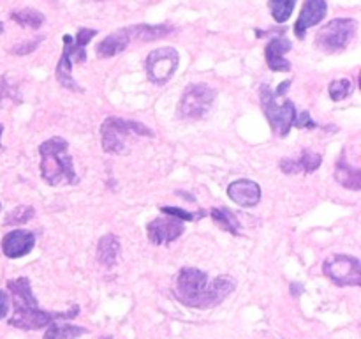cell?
<instances>
[{
    "label": "cell",
    "instance_id": "obj_1",
    "mask_svg": "<svg viewBox=\"0 0 361 339\" xmlns=\"http://www.w3.org/2000/svg\"><path fill=\"white\" fill-rule=\"evenodd\" d=\"M235 288L236 281L231 275H217L210 281L204 270L196 267H183L180 268L173 282V295L187 307L210 309L224 302L226 297L231 295Z\"/></svg>",
    "mask_w": 361,
    "mask_h": 339
},
{
    "label": "cell",
    "instance_id": "obj_2",
    "mask_svg": "<svg viewBox=\"0 0 361 339\" xmlns=\"http://www.w3.org/2000/svg\"><path fill=\"white\" fill-rule=\"evenodd\" d=\"M7 290L13 297V316L9 318L11 327L21 328V331H39L48 327L53 321L71 320L80 314V306H73L69 311H44L39 307L34 293H32L30 279L18 278L7 281Z\"/></svg>",
    "mask_w": 361,
    "mask_h": 339
},
{
    "label": "cell",
    "instance_id": "obj_3",
    "mask_svg": "<svg viewBox=\"0 0 361 339\" xmlns=\"http://www.w3.org/2000/svg\"><path fill=\"white\" fill-rule=\"evenodd\" d=\"M69 143L60 136L48 138L39 145L41 155V177L48 186H74L78 182V175L74 172L73 157L69 155Z\"/></svg>",
    "mask_w": 361,
    "mask_h": 339
},
{
    "label": "cell",
    "instance_id": "obj_4",
    "mask_svg": "<svg viewBox=\"0 0 361 339\" xmlns=\"http://www.w3.org/2000/svg\"><path fill=\"white\" fill-rule=\"evenodd\" d=\"M137 138H154V131L137 120L108 117L101 126V145L106 154H126Z\"/></svg>",
    "mask_w": 361,
    "mask_h": 339
},
{
    "label": "cell",
    "instance_id": "obj_5",
    "mask_svg": "<svg viewBox=\"0 0 361 339\" xmlns=\"http://www.w3.org/2000/svg\"><path fill=\"white\" fill-rule=\"evenodd\" d=\"M97 35L95 28L81 27L78 30L76 39L73 35H63V52L60 56L59 64H56V81L62 85L63 88H69L73 92H81L83 88L76 83L73 78V66L74 64H83L87 60V44L90 42L92 37Z\"/></svg>",
    "mask_w": 361,
    "mask_h": 339
},
{
    "label": "cell",
    "instance_id": "obj_6",
    "mask_svg": "<svg viewBox=\"0 0 361 339\" xmlns=\"http://www.w3.org/2000/svg\"><path fill=\"white\" fill-rule=\"evenodd\" d=\"M259 94H261V108H263L264 117L267 120L270 122L271 131H274L277 136L286 138L291 131L293 124H295L296 119V106L291 99H286V101L277 102L275 99L274 90L268 87L267 83L261 85L259 88Z\"/></svg>",
    "mask_w": 361,
    "mask_h": 339
},
{
    "label": "cell",
    "instance_id": "obj_7",
    "mask_svg": "<svg viewBox=\"0 0 361 339\" xmlns=\"http://www.w3.org/2000/svg\"><path fill=\"white\" fill-rule=\"evenodd\" d=\"M358 23L353 18H335L319 28L316 35V46L324 53H341L355 39Z\"/></svg>",
    "mask_w": 361,
    "mask_h": 339
},
{
    "label": "cell",
    "instance_id": "obj_8",
    "mask_svg": "<svg viewBox=\"0 0 361 339\" xmlns=\"http://www.w3.org/2000/svg\"><path fill=\"white\" fill-rule=\"evenodd\" d=\"M217 92L207 83H192L183 90L182 99L178 102V112L180 119L187 120H200L210 112L212 105H214Z\"/></svg>",
    "mask_w": 361,
    "mask_h": 339
},
{
    "label": "cell",
    "instance_id": "obj_9",
    "mask_svg": "<svg viewBox=\"0 0 361 339\" xmlns=\"http://www.w3.org/2000/svg\"><path fill=\"white\" fill-rule=\"evenodd\" d=\"M323 272L330 281L337 286H360L361 285V263L351 254H331L324 260Z\"/></svg>",
    "mask_w": 361,
    "mask_h": 339
},
{
    "label": "cell",
    "instance_id": "obj_10",
    "mask_svg": "<svg viewBox=\"0 0 361 339\" xmlns=\"http://www.w3.org/2000/svg\"><path fill=\"white\" fill-rule=\"evenodd\" d=\"M180 64V55L171 46L157 48L148 53L147 62V76L154 85H166L175 74L176 67Z\"/></svg>",
    "mask_w": 361,
    "mask_h": 339
},
{
    "label": "cell",
    "instance_id": "obj_11",
    "mask_svg": "<svg viewBox=\"0 0 361 339\" xmlns=\"http://www.w3.org/2000/svg\"><path fill=\"white\" fill-rule=\"evenodd\" d=\"M183 232H185L183 221L166 214L162 218H155L147 226L148 240L155 246H166V244L175 242L180 235H183Z\"/></svg>",
    "mask_w": 361,
    "mask_h": 339
},
{
    "label": "cell",
    "instance_id": "obj_12",
    "mask_svg": "<svg viewBox=\"0 0 361 339\" xmlns=\"http://www.w3.org/2000/svg\"><path fill=\"white\" fill-rule=\"evenodd\" d=\"M35 247V235L34 232L25 228L11 230L2 239V253L7 258H21L27 256Z\"/></svg>",
    "mask_w": 361,
    "mask_h": 339
},
{
    "label": "cell",
    "instance_id": "obj_13",
    "mask_svg": "<svg viewBox=\"0 0 361 339\" xmlns=\"http://www.w3.org/2000/svg\"><path fill=\"white\" fill-rule=\"evenodd\" d=\"M328 13L326 0H305L295 23V34L298 39H305L307 30L314 25H319Z\"/></svg>",
    "mask_w": 361,
    "mask_h": 339
},
{
    "label": "cell",
    "instance_id": "obj_14",
    "mask_svg": "<svg viewBox=\"0 0 361 339\" xmlns=\"http://www.w3.org/2000/svg\"><path fill=\"white\" fill-rule=\"evenodd\" d=\"M228 196L240 207H256L261 201V186L250 179L233 180L228 186Z\"/></svg>",
    "mask_w": 361,
    "mask_h": 339
},
{
    "label": "cell",
    "instance_id": "obj_15",
    "mask_svg": "<svg viewBox=\"0 0 361 339\" xmlns=\"http://www.w3.org/2000/svg\"><path fill=\"white\" fill-rule=\"evenodd\" d=\"M293 48V42L286 37H275L267 42L264 48V60L267 66L275 73H288L291 71V62L284 59L286 53Z\"/></svg>",
    "mask_w": 361,
    "mask_h": 339
},
{
    "label": "cell",
    "instance_id": "obj_16",
    "mask_svg": "<svg viewBox=\"0 0 361 339\" xmlns=\"http://www.w3.org/2000/svg\"><path fill=\"white\" fill-rule=\"evenodd\" d=\"M321 162H323V155L305 148V150L300 154V157L282 159L281 170L286 173V175H291V173H312L319 168Z\"/></svg>",
    "mask_w": 361,
    "mask_h": 339
},
{
    "label": "cell",
    "instance_id": "obj_17",
    "mask_svg": "<svg viewBox=\"0 0 361 339\" xmlns=\"http://www.w3.org/2000/svg\"><path fill=\"white\" fill-rule=\"evenodd\" d=\"M130 37L127 34V28H120L118 32H113L108 37L102 39L97 44V56L99 59H111V56H116L118 53H122L123 49L129 46Z\"/></svg>",
    "mask_w": 361,
    "mask_h": 339
},
{
    "label": "cell",
    "instance_id": "obj_18",
    "mask_svg": "<svg viewBox=\"0 0 361 339\" xmlns=\"http://www.w3.org/2000/svg\"><path fill=\"white\" fill-rule=\"evenodd\" d=\"M120 249H122V244H120L118 237L113 235V233L101 237L97 244V261L108 268L115 267L116 261H118Z\"/></svg>",
    "mask_w": 361,
    "mask_h": 339
},
{
    "label": "cell",
    "instance_id": "obj_19",
    "mask_svg": "<svg viewBox=\"0 0 361 339\" xmlns=\"http://www.w3.org/2000/svg\"><path fill=\"white\" fill-rule=\"evenodd\" d=\"M335 179L341 186L348 187V189L360 191L361 189V170L358 166H353L351 162L345 159L342 154L341 159L337 161V168H335Z\"/></svg>",
    "mask_w": 361,
    "mask_h": 339
},
{
    "label": "cell",
    "instance_id": "obj_20",
    "mask_svg": "<svg viewBox=\"0 0 361 339\" xmlns=\"http://www.w3.org/2000/svg\"><path fill=\"white\" fill-rule=\"evenodd\" d=\"M175 28L171 25H136V27H127V34H129L130 41L148 42L155 41V39H162L169 35Z\"/></svg>",
    "mask_w": 361,
    "mask_h": 339
},
{
    "label": "cell",
    "instance_id": "obj_21",
    "mask_svg": "<svg viewBox=\"0 0 361 339\" xmlns=\"http://www.w3.org/2000/svg\"><path fill=\"white\" fill-rule=\"evenodd\" d=\"M208 214H210V218L214 219V222L219 226V228L231 233V235H240V228H242V225H240L235 212L229 210L228 207H212Z\"/></svg>",
    "mask_w": 361,
    "mask_h": 339
},
{
    "label": "cell",
    "instance_id": "obj_22",
    "mask_svg": "<svg viewBox=\"0 0 361 339\" xmlns=\"http://www.w3.org/2000/svg\"><path fill=\"white\" fill-rule=\"evenodd\" d=\"M87 334V328L78 327L73 323H56L53 321L51 325H48L44 332V338L42 339H76L80 335Z\"/></svg>",
    "mask_w": 361,
    "mask_h": 339
},
{
    "label": "cell",
    "instance_id": "obj_23",
    "mask_svg": "<svg viewBox=\"0 0 361 339\" xmlns=\"http://www.w3.org/2000/svg\"><path fill=\"white\" fill-rule=\"evenodd\" d=\"M11 20L16 21V23L21 25V27L39 28L42 23H44V14L39 13V11L35 9H21V11H14V13H11Z\"/></svg>",
    "mask_w": 361,
    "mask_h": 339
},
{
    "label": "cell",
    "instance_id": "obj_24",
    "mask_svg": "<svg viewBox=\"0 0 361 339\" xmlns=\"http://www.w3.org/2000/svg\"><path fill=\"white\" fill-rule=\"evenodd\" d=\"M296 0H268V7L277 23H286L295 11Z\"/></svg>",
    "mask_w": 361,
    "mask_h": 339
},
{
    "label": "cell",
    "instance_id": "obj_25",
    "mask_svg": "<svg viewBox=\"0 0 361 339\" xmlns=\"http://www.w3.org/2000/svg\"><path fill=\"white\" fill-rule=\"evenodd\" d=\"M353 90H355V85H353V81L348 80V78L331 81L330 87H328L330 97L334 99V101H344V99H348L349 95L353 94Z\"/></svg>",
    "mask_w": 361,
    "mask_h": 339
},
{
    "label": "cell",
    "instance_id": "obj_26",
    "mask_svg": "<svg viewBox=\"0 0 361 339\" xmlns=\"http://www.w3.org/2000/svg\"><path fill=\"white\" fill-rule=\"evenodd\" d=\"M35 215V210L32 207H28V205H21V207H16L14 210H11L9 214H7L6 221H4V225L6 226H20V225H25V222L30 221L32 218Z\"/></svg>",
    "mask_w": 361,
    "mask_h": 339
},
{
    "label": "cell",
    "instance_id": "obj_27",
    "mask_svg": "<svg viewBox=\"0 0 361 339\" xmlns=\"http://www.w3.org/2000/svg\"><path fill=\"white\" fill-rule=\"evenodd\" d=\"M161 212L166 215H173V218L180 219V221H200L203 219L204 215L208 214L207 210H197V212H189V210H183V208L178 207H161Z\"/></svg>",
    "mask_w": 361,
    "mask_h": 339
},
{
    "label": "cell",
    "instance_id": "obj_28",
    "mask_svg": "<svg viewBox=\"0 0 361 339\" xmlns=\"http://www.w3.org/2000/svg\"><path fill=\"white\" fill-rule=\"evenodd\" d=\"M42 41V37H37V39H30V41L27 42H18L16 46H13V48L9 49L13 55H18V56H23V55H28V53H34L35 49H37L39 42Z\"/></svg>",
    "mask_w": 361,
    "mask_h": 339
},
{
    "label": "cell",
    "instance_id": "obj_29",
    "mask_svg": "<svg viewBox=\"0 0 361 339\" xmlns=\"http://www.w3.org/2000/svg\"><path fill=\"white\" fill-rule=\"evenodd\" d=\"M293 126L298 127V129H316L317 124L309 112H302L300 115H296L295 124H293Z\"/></svg>",
    "mask_w": 361,
    "mask_h": 339
},
{
    "label": "cell",
    "instance_id": "obj_30",
    "mask_svg": "<svg viewBox=\"0 0 361 339\" xmlns=\"http://www.w3.org/2000/svg\"><path fill=\"white\" fill-rule=\"evenodd\" d=\"M7 311H9V297H7L6 292L0 290V320L6 318Z\"/></svg>",
    "mask_w": 361,
    "mask_h": 339
},
{
    "label": "cell",
    "instance_id": "obj_31",
    "mask_svg": "<svg viewBox=\"0 0 361 339\" xmlns=\"http://www.w3.org/2000/svg\"><path fill=\"white\" fill-rule=\"evenodd\" d=\"M302 292H305V288H303V285H300V282H291V293H293V297H300V295H302Z\"/></svg>",
    "mask_w": 361,
    "mask_h": 339
},
{
    "label": "cell",
    "instance_id": "obj_32",
    "mask_svg": "<svg viewBox=\"0 0 361 339\" xmlns=\"http://www.w3.org/2000/svg\"><path fill=\"white\" fill-rule=\"evenodd\" d=\"M2 32H4V23H2V21H0V34H2Z\"/></svg>",
    "mask_w": 361,
    "mask_h": 339
},
{
    "label": "cell",
    "instance_id": "obj_33",
    "mask_svg": "<svg viewBox=\"0 0 361 339\" xmlns=\"http://www.w3.org/2000/svg\"><path fill=\"white\" fill-rule=\"evenodd\" d=\"M102 339H113V338H111V335H109V338H102Z\"/></svg>",
    "mask_w": 361,
    "mask_h": 339
},
{
    "label": "cell",
    "instance_id": "obj_34",
    "mask_svg": "<svg viewBox=\"0 0 361 339\" xmlns=\"http://www.w3.org/2000/svg\"><path fill=\"white\" fill-rule=\"evenodd\" d=\"M0 210H2V205H0Z\"/></svg>",
    "mask_w": 361,
    "mask_h": 339
}]
</instances>
